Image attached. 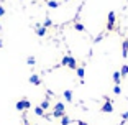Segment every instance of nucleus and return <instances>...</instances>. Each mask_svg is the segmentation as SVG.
<instances>
[{"label": "nucleus", "mask_w": 128, "mask_h": 125, "mask_svg": "<svg viewBox=\"0 0 128 125\" xmlns=\"http://www.w3.org/2000/svg\"><path fill=\"white\" fill-rule=\"evenodd\" d=\"M26 63H28L30 66H33V64H34V58H33V56H30V58L26 59Z\"/></svg>", "instance_id": "21"}, {"label": "nucleus", "mask_w": 128, "mask_h": 125, "mask_svg": "<svg viewBox=\"0 0 128 125\" xmlns=\"http://www.w3.org/2000/svg\"><path fill=\"white\" fill-rule=\"evenodd\" d=\"M112 79H113V82L115 84H118L120 86V81H122V74H120V71H115L112 74Z\"/></svg>", "instance_id": "5"}, {"label": "nucleus", "mask_w": 128, "mask_h": 125, "mask_svg": "<svg viewBox=\"0 0 128 125\" xmlns=\"http://www.w3.org/2000/svg\"><path fill=\"white\" fill-rule=\"evenodd\" d=\"M107 30L108 31L115 30V12H108V17H107Z\"/></svg>", "instance_id": "1"}, {"label": "nucleus", "mask_w": 128, "mask_h": 125, "mask_svg": "<svg viewBox=\"0 0 128 125\" xmlns=\"http://www.w3.org/2000/svg\"><path fill=\"white\" fill-rule=\"evenodd\" d=\"M16 110H20V112H22L23 109L26 110V109H30L31 107V104H30V100H28V99H22V100H18V102H16Z\"/></svg>", "instance_id": "2"}, {"label": "nucleus", "mask_w": 128, "mask_h": 125, "mask_svg": "<svg viewBox=\"0 0 128 125\" xmlns=\"http://www.w3.org/2000/svg\"><path fill=\"white\" fill-rule=\"evenodd\" d=\"M34 114H36L38 117H44V115H46V114H44V110H43L40 105H38V107H34Z\"/></svg>", "instance_id": "13"}, {"label": "nucleus", "mask_w": 128, "mask_h": 125, "mask_svg": "<svg viewBox=\"0 0 128 125\" xmlns=\"http://www.w3.org/2000/svg\"><path fill=\"white\" fill-rule=\"evenodd\" d=\"M122 51H123V53H122V56L126 58L128 56V40H125V41H123V45H122Z\"/></svg>", "instance_id": "7"}, {"label": "nucleus", "mask_w": 128, "mask_h": 125, "mask_svg": "<svg viewBox=\"0 0 128 125\" xmlns=\"http://www.w3.org/2000/svg\"><path fill=\"white\" fill-rule=\"evenodd\" d=\"M48 7L49 8H58L59 7V2H56V0H48Z\"/></svg>", "instance_id": "14"}, {"label": "nucleus", "mask_w": 128, "mask_h": 125, "mask_svg": "<svg viewBox=\"0 0 128 125\" xmlns=\"http://www.w3.org/2000/svg\"><path fill=\"white\" fill-rule=\"evenodd\" d=\"M4 15H5V8L0 7V17H4Z\"/></svg>", "instance_id": "23"}, {"label": "nucleus", "mask_w": 128, "mask_h": 125, "mask_svg": "<svg viewBox=\"0 0 128 125\" xmlns=\"http://www.w3.org/2000/svg\"><path fill=\"white\" fill-rule=\"evenodd\" d=\"M64 99H66L68 102H71L72 100V92L71 91H64Z\"/></svg>", "instance_id": "16"}, {"label": "nucleus", "mask_w": 128, "mask_h": 125, "mask_svg": "<svg viewBox=\"0 0 128 125\" xmlns=\"http://www.w3.org/2000/svg\"><path fill=\"white\" fill-rule=\"evenodd\" d=\"M102 38H104V35H98L97 38H95V43H98V41H100V40H102Z\"/></svg>", "instance_id": "24"}, {"label": "nucleus", "mask_w": 128, "mask_h": 125, "mask_svg": "<svg viewBox=\"0 0 128 125\" xmlns=\"http://www.w3.org/2000/svg\"><path fill=\"white\" fill-rule=\"evenodd\" d=\"M77 125H89V123H87V122H84V120H79V122H77Z\"/></svg>", "instance_id": "26"}, {"label": "nucleus", "mask_w": 128, "mask_h": 125, "mask_svg": "<svg viewBox=\"0 0 128 125\" xmlns=\"http://www.w3.org/2000/svg\"><path fill=\"white\" fill-rule=\"evenodd\" d=\"M30 84H33V86H40V84H41V79H40V76H38V74H31Z\"/></svg>", "instance_id": "4"}, {"label": "nucleus", "mask_w": 128, "mask_h": 125, "mask_svg": "<svg viewBox=\"0 0 128 125\" xmlns=\"http://www.w3.org/2000/svg\"><path fill=\"white\" fill-rule=\"evenodd\" d=\"M102 112H105V114H112L113 112V105H112V102H110L108 99H107V102L102 105Z\"/></svg>", "instance_id": "3"}, {"label": "nucleus", "mask_w": 128, "mask_h": 125, "mask_svg": "<svg viewBox=\"0 0 128 125\" xmlns=\"http://www.w3.org/2000/svg\"><path fill=\"white\" fill-rule=\"evenodd\" d=\"M68 59H69V56H64L62 61H61V64H62V66H68Z\"/></svg>", "instance_id": "22"}, {"label": "nucleus", "mask_w": 128, "mask_h": 125, "mask_svg": "<svg viewBox=\"0 0 128 125\" xmlns=\"http://www.w3.org/2000/svg\"><path fill=\"white\" fill-rule=\"evenodd\" d=\"M36 33L40 35V36H44V35H46V28L43 27V25H38V27H36Z\"/></svg>", "instance_id": "9"}, {"label": "nucleus", "mask_w": 128, "mask_h": 125, "mask_svg": "<svg viewBox=\"0 0 128 125\" xmlns=\"http://www.w3.org/2000/svg\"><path fill=\"white\" fill-rule=\"evenodd\" d=\"M68 66H69L71 69H77V61H76V58L69 56V59H68Z\"/></svg>", "instance_id": "6"}, {"label": "nucleus", "mask_w": 128, "mask_h": 125, "mask_svg": "<svg viewBox=\"0 0 128 125\" xmlns=\"http://www.w3.org/2000/svg\"><path fill=\"white\" fill-rule=\"evenodd\" d=\"M113 94H115V95H120L122 94V87L118 86V84H115V86H113Z\"/></svg>", "instance_id": "18"}, {"label": "nucleus", "mask_w": 128, "mask_h": 125, "mask_svg": "<svg viewBox=\"0 0 128 125\" xmlns=\"http://www.w3.org/2000/svg\"><path fill=\"white\" fill-rule=\"evenodd\" d=\"M53 118H62L64 115H66V112H62V110H53Z\"/></svg>", "instance_id": "8"}, {"label": "nucleus", "mask_w": 128, "mask_h": 125, "mask_svg": "<svg viewBox=\"0 0 128 125\" xmlns=\"http://www.w3.org/2000/svg\"><path fill=\"white\" fill-rule=\"evenodd\" d=\"M120 74H122V79L128 76V64H123V66H122V69H120Z\"/></svg>", "instance_id": "10"}, {"label": "nucleus", "mask_w": 128, "mask_h": 125, "mask_svg": "<svg viewBox=\"0 0 128 125\" xmlns=\"http://www.w3.org/2000/svg\"><path fill=\"white\" fill-rule=\"evenodd\" d=\"M2 46H4V41H2V40H0V48H2Z\"/></svg>", "instance_id": "27"}, {"label": "nucleus", "mask_w": 128, "mask_h": 125, "mask_svg": "<svg viewBox=\"0 0 128 125\" xmlns=\"http://www.w3.org/2000/svg\"><path fill=\"white\" fill-rule=\"evenodd\" d=\"M25 125H30V123H28V122H26V120H25Z\"/></svg>", "instance_id": "28"}, {"label": "nucleus", "mask_w": 128, "mask_h": 125, "mask_svg": "<svg viewBox=\"0 0 128 125\" xmlns=\"http://www.w3.org/2000/svg\"><path fill=\"white\" fill-rule=\"evenodd\" d=\"M53 110H62V112H66V105H64L62 102H56L54 104V109Z\"/></svg>", "instance_id": "11"}, {"label": "nucleus", "mask_w": 128, "mask_h": 125, "mask_svg": "<svg viewBox=\"0 0 128 125\" xmlns=\"http://www.w3.org/2000/svg\"><path fill=\"white\" fill-rule=\"evenodd\" d=\"M51 25H53V20H51V18H46L44 23H43V27H44V28H49Z\"/></svg>", "instance_id": "20"}, {"label": "nucleus", "mask_w": 128, "mask_h": 125, "mask_svg": "<svg viewBox=\"0 0 128 125\" xmlns=\"http://www.w3.org/2000/svg\"><path fill=\"white\" fill-rule=\"evenodd\" d=\"M40 107H41L43 110H48V109H49V100H43V102H41V105H40Z\"/></svg>", "instance_id": "19"}, {"label": "nucleus", "mask_w": 128, "mask_h": 125, "mask_svg": "<svg viewBox=\"0 0 128 125\" xmlns=\"http://www.w3.org/2000/svg\"><path fill=\"white\" fill-rule=\"evenodd\" d=\"M122 118H123V120H126V118H128V112H125V114H122Z\"/></svg>", "instance_id": "25"}, {"label": "nucleus", "mask_w": 128, "mask_h": 125, "mask_svg": "<svg viewBox=\"0 0 128 125\" xmlns=\"http://www.w3.org/2000/svg\"><path fill=\"white\" fill-rule=\"evenodd\" d=\"M74 28H76L77 31H86V27H84L82 23H79V22H76V23H74Z\"/></svg>", "instance_id": "15"}, {"label": "nucleus", "mask_w": 128, "mask_h": 125, "mask_svg": "<svg viewBox=\"0 0 128 125\" xmlns=\"http://www.w3.org/2000/svg\"><path fill=\"white\" fill-rule=\"evenodd\" d=\"M71 122H72V120H71V118L68 117V115H64V117L61 118V125H69Z\"/></svg>", "instance_id": "17"}, {"label": "nucleus", "mask_w": 128, "mask_h": 125, "mask_svg": "<svg viewBox=\"0 0 128 125\" xmlns=\"http://www.w3.org/2000/svg\"><path fill=\"white\" fill-rule=\"evenodd\" d=\"M76 71H77V76H79V79L82 81V79H84V76H86V71H84V68H82V66H79V68L76 69Z\"/></svg>", "instance_id": "12"}]
</instances>
